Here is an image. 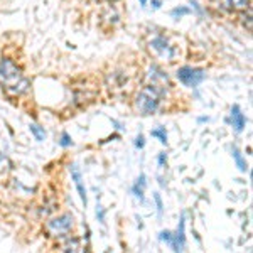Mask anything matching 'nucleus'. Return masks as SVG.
<instances>
[{
	"mask_svg": "<svg viewBox=\"0 0 253 253\" xmlns=\"http://www.w3.org/2000/svg\"><path fill=\"white\" fill-rule=\"evenodd\" d=\"M150 133H152V137L159 138V142H161L162 145H167V132H166V126H157V128H154Z\"/></svg>",
	"mask_w": 253,
	"mask_h": 253,
	"instance_id": "15",
	"label": "nucleus"
},
{
	"mask_svg": "<svg viewBox=\"0 0 253 253\" xmlns=\"http://www.w3.org/2000/svg\"><path fill=\"white\" fill-rule=\"evenodd\" d=\"M0 86L5 89L7 95L20 96L29 91L31 81L24 76L22 69L9 58L0 59Z\"/></svg>",
	"mask_w": 253,
	"mask_h": 253,
	"instance_id": "1",
	"label": "nucleus"
},
{
	"mask_svg": "<svg viewBox=\"0 0 253 253\" xmlns=\"http://www.w3.org/2000/svg\"><path fill=\"white\" fill-rule=\"evenodd\" d=\"M69 172H71V179L75 181V186L78 189V194L81 198V203L84 205V208L88 206V196H86V187H84V181H83V174H81L80 167L76 164H73L69 167Z\"/></svg>",
	"mask_w": 253,
	"mask_h": 253,
	"instance_id": "8",
	"label": "nucleus"
},
{
	"mask_svg": "<svg viewBox=\"0 0 253 253\" xmlns=\"http://www.w3.org/2000/svg\"><path fill=\"white\" fill-rule=\"evenodd\" d=\"M147 81H149L150 86H154L156 89H159L161 93L166 95V89L170 88V81L167 73H164V69L159 68L157 64H152L149 68V73H147Z\"/></svg>",
	"mask_w": 253,
	"mask_h": 253,
	"instance_id": "6",
	"label": "nucleus"
},
{
	"mask_svg": "<svg viewBox=\"0 0 253 253\" xmlns=\"http://www.w3.org/2000/svg\"><path fill=\"white\" fill-rule=\"evenodd\" d=\"M164 96V93H161L150 84H145L140 91L137 93L135 100H133V107L138 115H152L156 113L159 107H161V98Z\"/></svg>",
	"mask_w": 253,
	"mask_h": 253,
	"instance_id": "2",
	"label": "nucleus"
},
{
	"mask_svg": "<svg viewBox=\"0 0 253 253\" xmlns=\"http://www.w3.org/2000/svg\"><path fill=\"white\" fill-rule=\"evenodd\" d=\"M29 130H31V133L34 135V138L38 142H44V140H46L47 133H46V130H44V126H41L38 124H31L29 125Z\"/></svg>",
	"mask_w": 253,
	"mask_h": 253,
	"instance_id": "14",
	"label": "nucleus"
},
{
	"mask_svg": "<svg viewBox=\"0 0 253 253\" xmlns=\"http://www.w3.org/2000/svg\"><path fill=\"white\" fill-rule=\"evenodd\" d=\"M147 49L150 51V54L157 59L162 61H174L177 56V47L170 44V41L166 38L164 34H152L147 41Z\"/></svg>",
	"mask_w": 253,
	"mask_h": 253,
	"instance_id": "3",
	"label": "nucleus"
},
{
	"mask_svg": "<svg viewBox=\"0 0 253 253\" xmlns=\"http://www.w3.org/2000/svg\"><path fill=\"white\" fill-rule=\"evenodd\" d=\"M159 238H161L162 242H166L167 245H169V243H170V240H172V231H169V230L161 231V235H159Z\"/></svg>",
	"mask_w": 253,
	"mask_h": 253,
	"instance_id": "19",
	"label": "nucleus"
},
{
	"mask_svg": "<svg viewBox=\"0 0 253 253\" xmlns=\"http://www.w3.org/2000/svg\"><path fill=\"white\" fill-rule=\"evenodd\" d=\"M154 201H156V206H157V213H159V216H162V213H164V203H162L161 194H159V193L154 194Z\"/></svg>",
	"mask_w": 253,
	"mask_h": 253,
	"instance_id": "18",
	"label": "nucleus"
},
{
	"mask_svg": "<svg viewBox=\"0 0 253 253\" xmlns=\"http://www.w3.org/2000/svg\"><path fill=\"white\" fill-rule=\"evenodd\" d=\"M175 76H177V80L181 81L184 86L187 88H196L199 86V84L205 81L206 78V73L205 69L201 68H193V66H182L177 69V73H175Z\"/></svg>",
	"mask_w": 253,
	"mask_h": 253,
	"instance_id": "5",
	"label": "nucleus"
},
{
	"mask_svg": "<svg viewBox=\"0 0 253 253\" xmlns=\"http://www.w3.org/2000/svg\"><path fill=\"white\" fill-rule=\"evenodd\" d=\"M108 2H117V0H108Z\"/></svg>",
	"mask_w": 253,
	"mask_h": 253,
	"instance_id": "26",
	"label": "nucleus"
},
{
	"mask_svg": "<svg viewBox=\"0 0 253 253\" xmlns=\"http://www.w3.org/2000/svg\"><path fill=\"white\" fill-rule=\"evenodd\" d=\"M61 252L63 253H89V245L84 243L78 236L68 238L66 242L61 245Z\"/></svg>",
	"mask_w": 253,
	"mask_h": 253,
	"instance_id": "9",
	"label": "nucleus"
},
{
	"mask_svg": "<svg viewBox=\"0 0 253 253\" xmlns=\"http://www.w3.org/2000/svg\"><path fill=\"white\" fill-rule=\"evenodd\" d=\"M5 162H7V157L3 156V154H2V150H0V167H2L3 164H5Z\"/></svg>",
	"mask_w": 253,
	"mask_h": 253,
	"instance_id": "23",
	"label": "nucleus"
},
{
	"mask_svg": "<svg viewBox=\"0 0 253 253\" xmlns=\"http://www.w3.org/2000/svg\"><path fill=\"white\" fill-rule=\"evenodd\" d=\"M96 218L100 223H105V210H103V206H100V205L96 206Z\"/></svg>",
	"mask_w": 253,
	"mask_h": 253,
	"instance_id": "21",
	"label": "nucleus"
},
{
	"mask_svg": "<svg viewBox=\"0 0 253 253\" xmlns=\"http://www.w3.org/2000/svg\"><path fill=\"white\" fill-rule=\"evenodd\" d=\"M107 83H108L110 91H113V93H117L118 89H120V91H125L126 88H130L128 86V84H130L128 75H126V73H124V71H113V73H110Z\"/></svg>",
	"mask_w": 253,
	"mask_h": 253,
	"instance_id": "7",
	"label": "nucleus"
},
{
	"mask_svg": "<svg viewBox=\"0 0 253 253\" xmlns=\"http://www.w3.org/2000/svg\"><path fill=\"white\" fill-rule=\"evenodd\" d=\"M157 164H159V167H166L167 166V154L166 152H161L157 156Z\"/></svg>",
	"mask_w": 253,
	"mask_h": 253,
	"instance_id": "20",
	"label": "nucleus"
},
{
	"mask_svg": "<svg viewBox=\"0 0 253 253\" xmlns=\"http://www.w3.org/2000/svg\"><path fill=\"white\" fill-rule=\"evenodd\" d=\"M230 10H247L250 9V0H226Z\"/></svg>",
	"mask_w": 253,
	"mask_h": 253,
	"instance_id": "13",
	"label": "nucleus"
},
{
	"mask_svg": "<svg viewBox=\"0 0 253 253\" xmlns=\"http://www.w3.org/2000/svg\"><path fill=\"white\" fill-rule=\"evenodd\" d=\"M187 14H191L189 7H175V9L170 10V15H172L174 19H181L182 15H187Z\"/></svg>",
	"mask_w": 253,
	"mask_h": 253,
	"instance_id": "16",
	"label": "nucleus"
},
{
	"mask_svg": "<svg viewBox=\"0 0 253 253\" xmlns=\"http://www.w3.org/2000/svg\"><path fill=\"white\" fill-rule=\"evenodd\" d=\"M231 156H233L235 164H236V167H238L240 172H247V170H248V164H247V161H245L243 154L240 152L238 147H235V145L231 147Z\"/></svg>",
	"mask_w": 253,
	"mask_h": 253,
	"instance_id": "12",
	"label": "nucleus"
},
{
	"mask_svg": "<svg viewBox=\"0 0 253 253\" xmlns=\"http://www.w3.org/2000/svg\"><path fill=\"white\" fill-rule=\"evenodd\" d=\"M152 5H154V9H159V7H161V0H152Z\"/></svg>",
	"mask_w": 253,
	"mask_h": 253,
	"instance_id": "24",
	"label": "nucleus"
},
{
	"mask_svg": "<svg viewBox=\"0 0 253 253\" xmlns=\"http://www.w3.org/2000/svg\"><path fill=\"white\" fill-rule=\"evenodd\" d=\"M145 187H147V177H145V174H140L135 181V184L132 186V193L140 203H144V199H145V196H144Z\"/></svg>",
	"mask_w": 253,
	"mask_h": 253,
	"instance_id": "11",
	"label": "nucleus"
},
{
	"mask_svg": "<svg viewBox=\"0 0 253 253\" xmlns=\"http://www.w3.org/2000/svg\"><path fill=\"white\" fill-rule=\"evenodd\" d=\"M226 122H230L236 133H242L243 132L245 125H247V117L243 115V112H242V108H240V105H233V107H231L230 118H228Z\"/></svg>",
	"mask_w": 253,
	"mask_h": 253,
	"instance_id": "10",
	"label": "nucleus"
},
{
	"mask_svg": "<svg viewBox=\"0 0 253 253\" xmlns=\"http://www.w3.org/2000/svg\"><path fill=\"white\" fill-rule=\"evenodd\" d=\"M59 145L63 147V149H68V147H71V145H73V138H71V135H69L68 132H63V133H61V137H59Z\"/></svg>",
	"mask_w": 253,
	"mask_h": 253,
	"instance_id": "17",
	"label": "nucleus"
},
{
	"mask_svg": "<svg viewBox=\"0 0 253 253\" xmlns=\"http://www.w3.org/2000/svg\"><path fill=\"white\" fill-rule=\"evenodd\" d=\"M140 3L142 5H147V0H140Z\"/></svg>",
	"mask_w": 253,
	"mask_h": 253,
	"instance_id": "25",
	"label": "nucleus"
},
{
	"mask_svg": "<svg viewBox=\"0 0 253 253\" xmlns=\"http://www.w3.org/2000/svg\"><path fill=\"white\" fill-rule=\"evenodd\" d=\"M73 226H75V216L71 213H63L59 216H54V218L47 219L46 231L49 236L61 238V236H66L68 233H71Z\"/></svg>",
	"mask_w": 253,
	"mask_h": 253,
	"instance_id": "4",
	"label": "nucleus"
},
{
	"mask_svg": "<svg viewBox=\"0 0 253 253\" xmlns=\"http://www.w3.org/2000/svg\"><path fill=\"white\" fill-rule=\"evenodd\" d=\"M144 145H145V138H144L142 133H138L137 138H135V147H137V149H144Z\"/></svg>",
	"mask_w": 253,
	"mask_h": 253,
	"instance_id": "22",
	"label": "nucleus"
}]
</instances>
